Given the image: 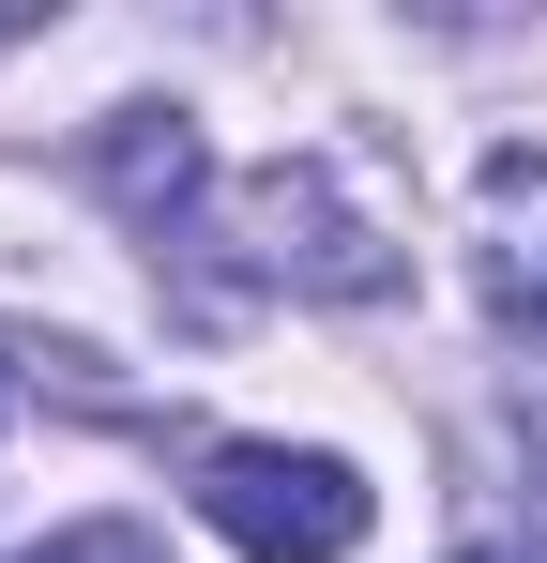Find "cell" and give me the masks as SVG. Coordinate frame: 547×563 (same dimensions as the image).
<instances>
[{
	"label": "cell",
	"instance_id": "obj_1",
	"mask_svg": "<svg viewBox=\"0 0 547 563\" xmlns=\"http://www.w3.org/2000/svg\"><path fill=\"white\" fill-rule=\"evenodd\" d=\"M198 518L244 563H350L365 549V472L320 442H213L198 457Z\"/></svg>",
	"mask_w": 547,
	"mask_h": 563
},
{
	"label": "cell",
	"instance_id": "obj_2",
	"mask_svg": "<svg viewBox=\"0 0 547 563\" xmlns=\"http://www.w3.org/2000/svg\"><path fill=\"white\" fill-rule=\"evenodd\" d=\"M244 213H259L274 244V275H304V289H335V305H380V289H395V244H380V229H350V213H335V184H320V168H274L259 198H244Z\"/></svg>",
	"mask_w": 547,
	"mask_h": 563
},
{
	"label": "cell",
	"instance_id": "obj_4",
	"mask_svg": "<svg viewBox=\"0 0 547 563\" xmlns=\"http://www.w3.org/2000/svg\"><path fill=\"white\" fill-rule=\"evenodd\" d=\"M46 563H168V549H153L137 518H91V533H62V549H46Z\"/></svg>",
	"mask_w": 547,
	"mask_h": 563
},
{
	"label": "cell",
	"instance_id": "obj_5",
	"mask_svg": "<svg viewBox=\"0 0 547 563\" xmlns=\"http://www.w3.org/2000/svg\"><path fill=\"white\" fill-rule=\"evenodd\" d=\"M471 563H533V549H471Z\"/></svg>",
	"mask_w": 547,
	"mask_h": 563
},
{
	"label": "cell",
	"instance_id": "obj_3",
	"mask_svg": "<svg viewBox=\"0 0 547 563\" xmlns=\"http://www.w3.org/2000/svg\"><path fill=\"white\" fill-rule=\"evenodd\" d=\"M107 198L168 229L182 198H198V137H182V122H153V107H137V122H107Z\"/></svg>",
	"mask_w": 547,
	"mask_h": 563
}]
</instances>
